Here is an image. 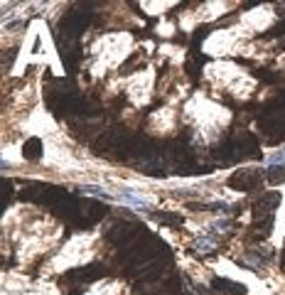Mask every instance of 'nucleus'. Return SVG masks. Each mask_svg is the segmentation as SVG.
Instances as JSON below:
<instances>
[{
	"label": "nucleus",
	"mask_w": 285,
	"mask_h": 295,
	"mask_svg": "<svg viewBox=\"0 0 285 295\" xmlns=\"http://www.w3.org/2000/svg\"><path fill=\"white\" fill-rule=\"evenodd\" d=\"M89 239H91V236H86V234H84V236H74L67 246H62L59 258L52 263L54 271H64V268L76 266V263H81V261H89V258H91V246H89Z\"/></svg>",
	"instance_id": "obj_1"
},
{
	"label": "nucleus",
	"mask_w": 285,
	"mask_h": 295,
	"mask_svg": "<svg viewBox=\"0 0 285 295\" xmlns=\"http://www.w3.org/2000/svg\"><path fill=\"white\" fill-rule=\"evenodd\" d=\"M118 290H121V283H96L89 290V295H116Z\"/></svg>",
	"instance_id": "obj_2"
},
{
	"label": "nucleus",
	"mask_w": 285,
	"mask_h": 295,
	"mask_svg": "<svg viewBox=\"0 0 285 295\" xmlns=\"http://www.w3.org/2000/svg\"><path fill=\"white\" fill-rule=\"evenodd\" d=\"M266 168H285V145L266 157Z\"/></svg>",
	"instance_id": "obj_3"
}]
</instances>
